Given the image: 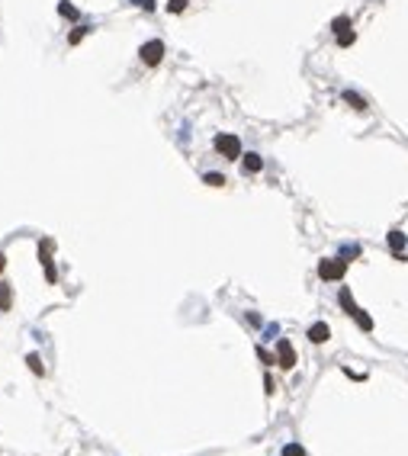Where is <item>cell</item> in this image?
I'll return each mask as SVG.
<instances>
[{"label":"cell","instance_id":"2e32d148","mask_svg":"<svg viewBox=\"0 0 408 456\" xmlns=\"http://www.w3.org/2000/svg\"><path fill=\"white\" fill-rule=\"evenodd\" d=\"M331 29H334V36H337V32H344V29H351V16H337V20L331 23Z\"/></svg>","mask_w":408,"mask_h":456},{"label":"cell","instance_id":"7402d4cb","mask_svg":"<svg viewBox=\"0 0 408 456\" xmlns=\"http://www.w3.org/2000/svg\"><path fill=\"white\" fill-rule=\"evenodd\" d=\"M138 7H142V10H154V0H135Z\"/></svg>","mask_w":408,"mask_h":456},{"label":"cell","instance_id":"603a6c76","mask_svg":"<svg viewBox=\"0 0 408 456\" xmlns=\"http://www.w3.org/2000/svg\"><path fill=\"white\" fill-rule=\"evenodd\" d=\"M7 267V257H4V254H0V270H4Z\"/></svg>","mask_w":408,"mask_h":456},{"label":"cell","instance_id":"7c38bea8","mask_svg":"<svg viewBox=\"0 0 408 456\" xmlns=\"http://www.w3.org/2000/svg\"><path fill=\"white\" fill-rule=\"evenodd\" d=\"M354 318H357V324H360L363 331H373V318H370V315L363 312V309H357V312H354Z\"/></svg>","mask_w":408,"mask_h":456},{"label":"cell","instance_id":"52a82bcc","mask_svg":"<svg viewBox=\"0 0 408 456\" xmlns=\"http://www.w3.org/2000/svg\"><path fill=\"white\" fill-rule=\"evenodd\" d=\"M241 167H245V174H257L260 167H264V157H260V154H245Z\"/></svg>","mask_w":408,"mask_h":456},{"label":"cell","instance_id":"44dd1931","mask_svg":"<svg viewBox=\"0 0 408 456\" xmlns=\"http://www.w3.org/2000/svg\"><path fill=\"white\" fill-rule=\"evenodd\" d=\"M257 357H260V363H267V366H270V363H276V360H273V357H270V354H267V350H264V347H257Z\"/></svg>","mask_w":408,"mask_h":456},{"label":"cell","instance_id":"ba28073f","mask_svg":"<svg viewBox=\"0 0 408 456\" xmlns=\"http://www.w3.org/2000/svg\"><path fill=\"white\" fill-rule=\"evenodd\" d=\"M10 305H13V286L0 283V312H10Z\"/></svg>","mask_w":408,"mask_h":456},{"label":"cell","instance_id":"4fadbf2b","mask_svg":"<svg viewBox=\"0 0 408 456\" xmlns=\"http://www.w3.org/2000/svg\"><path fill=\"white\" fill-rule=\"evenodd\" d=\"M337 299H341V305L347 309V315L357 312V305H354V299H351V289H341V296H337Z\"/></svg>","mask_w":408,"mask_h":456},{"label":"cell","instance_id":"5bb4252c","mask_svg":"<svg viewBox=\"0 0 408 456\" xmlns=\"http://www.w3.org/2000/svg\"><path fill=\"white\" fill-rule=\"evenodd\" d=\"M354 39H357V36H354V29H344V32H337V45H341V48L354 45Z\"/></svg>","mask_w":408,"mask_h":456},{"label":"cell","instance_id":"7a4b0ae2","mask_svg":"<svg viewBox=\"0 0 408 456\" xmlns=\"http://www.w3.org/2000/svg\"><path fill=\"white\" fill-rule=\"evenodd\" d=\"M215 151H219L222 157H228V161H235V157H241V138L238 135H215Z\"/></svg>","mask_w":408,"mask_h":456},{"label":"cell","instance_id":"6da1fadb","mask_svg":"<svg viewBox=\"0 0 408 456\" xmlns=\"http://www.w3.org/2000/svg\"><path fill=\"white\" fill-rule=\"evenodd\" d=\"M344 270H347V260H341V257H325L322 264H318V276H322L325 283H337V279L344 276Z\"/></svg>","mask_w":408,"mask_h":456},{"label":"cell","instance_id":"9a60e30c","mask_svg":"<svg viewBox=\"0 0 408 456\" xmlns=\"http://www.w3.org/2000/svg\"><path fill=\"white\" fill-rule=\"evenodd\" d=\"M58 13L68 16V20H77V16H81V13H77V7H71L68 0H65V4H58Z\"/></svg>","mask_w":408,"mask_h":456},{"label":"cell","instance_id":"d6986e66","mask_svg":"<svg viewBox=\"0 0 408 456\" xmlns=\"http://www.w3.org/2000/svg\"><path fill=\"white\" fill-rule=\"evenodd\" d=\"M167 10H170V13H184V10H187V0H170Z\"/></svg>","mask_w":408,"mask_h":456},{"label":"cell","instance_id":"5b68a950","mask_svg":"<svg viewBox=\"0 0 408 456\" xmlns=\"http://www.w3.org/2000/svg\"><path fill=\"white\" fill-rule=\"evenodd\" d=\"M48 251H51V241H45V244L39 248V260H42V267H45V279H48V283H55V279H58V273H55V267H51Z\"/></svg>","mask_w":408,"mask_h":456},{"label":"cell","instance_id":"8992f818","mask_svg":"<svg viewBox=\"0 0 408 456\" xmlns=\"http://www.w3.org/2000/svg\"><path fill=\"white\" fill-rule=\"evenodd\" d=\"M328 337H331V328H328L325 321H315V324L309 328V340H312V344H325Z\"/></svg>","mask_w":408,"mask_h":456},{"label":"cell","instance_id":"3957f363","mask_svg":"<svg viewBox=\"0 0 408 456\" xmlns=\"http://www.w3.org/2000/svg\"><path fill=\"white\" fill-rule=\"evenodd\" d=\"M138 55H142V61L148 68H154V65H161V58H164V42L161 39H151V42H145L142 48H138Z\"/></svg>","mask_w":408,"mask_h":456},{"label":"cell","instance_id":"30bf717a","mask_svg":"<svg viewBox=\"0 0 408 456\" xmlns=\"http://www.w3.org/2000/svg\"><path fill=\"white\" fill-rule=\"evenodd\" d=\"M389 248L398 254V251L405 248V235H402V232H389Z\"/></svg>","mask_w":408,"mask_h":456},{"label":"cell","instance_id":"ac0fdd59","mask_svg":"<svg viewBox=\"0 0 408 456\" xmlns=\"http://www.w3.org/2000/svg\"><path fill=\"white\" fill-rule=\"evenodd\" d=\"M203 180L209 183V187H222V183H225V177H222V174H206Z\"/></svg>","mask_w":408,"mask_h":456},{"label":"cell","instance_id":"8fae6325","mask_svg":"<svg viewBox=\"0 0 408 456\" xmlns=\"http://www.w3.org/2000/svg\"><path fill=\"white\" fill-rule=\"evenodd\" d=\"M26 363H29V370L36 373V376H45V366H42V360H39V354H29L26 357Z\"/></svg>","mask_w":408,"mask_h":456},{"label":"cell","instance_id":"e0dca14e","mask_svg":"<svg viewBox=\"0 0 408 456\" xmlns=\"http://www.w3.org/2000/svg\"><path fill=\"white\" fill-rule=\"evenodd\" d=\"M283 456H306V450H302L299 443H286L283 446Z\"/></svg>","mask_w":408,"mask_h":456},{"label":"cell","instance_id":"9c48e42d","mask_svg":"<svg viewBox=\"0 0 408 456\" xmlns=\"http://www.w3.org/2000/svg\"><path fill=\"white\" fill-rule=\"evenodd\" d=\"M344 100H347V103H351V106H354V109H357V112H363V109H367V100H363V96H357V93H354V90H347V93H344Z\"/></svg>","mask_w":408,"mask_h":456},{"label":"cell","instance_id":"ffe728a7","mask_svg":"<svg viewBox=\"0 0 408 456\" xmlns=\"http://www.w3.org/2000/svg\"><path fill=\"white\" fill-rule=\"evenodd\" d=\"M84 32H87V29H84V26H81V29H74V32H71V36H68V42H71V45H77V42H81V39H84Z\"/></svg>","mask_w":408,"mask_h":456},{"label":"cell","instance_id":"277c9868","mask_svg":"<svg viewBox=\"0 0 408 456\" xmlns=\"http://www.w3.org/2000/svg\"><path fill=\"white\" fill-rule=\"evenodd\" d=\"M276 366H283V370L296 366V350H293L289 340H276Z\"/></svg>","mask_w":408,"mask_h":456}]
</instances>
